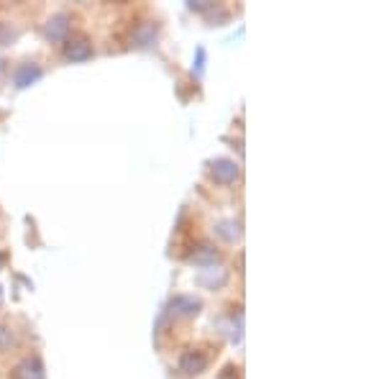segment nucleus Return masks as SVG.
<instances>
[{
    "label": "nucleus",
    "instance_id": "f257e3e1",
    "mask_svg": "<svg viewBox=\"0 0 384 379\" xmlns=\"http://www.w3.org/2000/svg\"><path fill=\"white\" fill-rule=\"evenodd\" d=\"M205 366H208V356L203 351H187L182 353V359H179V372L182 374H200L205 372Z\"/></svg>",
    "mask_w": 384,
    "mask_h": 379
},
{
    "label": "nucleus",
    "instance_id": "f03ea898",
    "mask_svg": "<svg viewBox=\"0 0 384 379\" xmlns=\"http://www.w3.org/2000/svg\"><path fill=\"white\" fill-rule=\"evenodd\" d=\"M64 57L72 62H85L92 57V44L87 39H70L64 44Z\"/></svg>",
    "mask_w": 384,
    "mask_h": 379
},
{
    "label": "nucleus",
    "instance_id": "7ed1b4c3",
    "mask_svg": "<svg viewBox=\"0 0 384 379\" xmlns=\"http://www.w3.org/2000/svg\"><path fill=\"white\" fill-rule=\"evenodd\" d=\"M210 174H213V180L220 182V185H230V182H233V180L238 177V167H236V161L218 159L215 164H213Z\"/></svg>",
    "mask_w": 384,
    "mask_h": 379
},
{
    "label": "nucleus",
    "instance_id": "20e7f679",
    "mask_svg": "<svg viewBox=\"0 0 384 379\" xmlns=\"http://www.w3.org/2000/svg\"><path fill=\"white\" fill-rule=\"evenodd\" d=\"M13 379H44V364L36 356L33 359H23L13 369Z\"/></svg>",
    "mask_w": 384,
    "mask_h": 379
},
{
    "label": "nucleus",
    "instance_id": "39448f33",
    "mask_svg": "<svg viewBox=\"0 0 384 379\" xmlns=\"http://www.w3.org/2000/svg\"><path fill=\"white\" fill-rule=\"evenodd\" d=\"M38 78H41V67L33 65V62H28V65H21L18 70H16L13 82H16V87H26V85L36 82Z\"/></svg>",
    "mask_w": 384,
    "mask_h": 379
},
{
    "label": "nucleus",
    "instance_id": "423d86ee",
    "mask_svg": "<svg viewBox=\"0 0 384 379\" xmlns=\"http://www.w3.org/2000/svg\"><path fill=\"white\" fill-rule=\"evenodd\" d=\"M169 308H172L174 315H182V318H192V315L200 313V302L192 300V297H174L169 302Z\"/></svg>",
    "mask_w": 384,
    "mask_h": 379
},
{
    "label": "nucleus",
    "instance_id": "0eeeda50",
    "mask_svg": "<svg viewBox=\"0 0 384 379\" xmlns=\"http://www.w3.org/2000/svg\"><path fill=\"white\" fill-rule=\"evenodd\" d=\"M67 31H70V16H64V14L54 16V18L49 21V26H46V36H49V39H54V41L64 39V36H67Z\"/></svg>",
    "mask_w": 384,
    "mask_h": 379
},
{
    "label": "nucleus",
    "instance_id": "6e6552de",
    "mask_svg": "<svg viewBox=\"0 0 384 379\" xmlns=\"http://www.w3.org/2000/svg\"><path fill=\"white\" fill-rule=\"evenodd\" d=\"M154 39H156V26H154V23H144V26L136 28L134 41H136L139 46H149Z\"/></svg>",
    "mask_w": 384,
    "mask_h": 379
},
{
    "label": "nucleus",
    "instance_id": "1a4fd4ad",
    "mask_svg": "<svg viewBox=\"0 0 384 379\" xmlns=\"http://www.w3.org/2000/svg\"><path fill=\"white\" fill-rule=\"evenodd\" d=\"M218 259V251L213 249L210 244H203L200 246L195 254H192V262H198V264H208V262H215Z\"/></svg>",
    "mask_w": 384,
    "mask_h": 379
},
{
    "label": "nucleus",
    "instance_id": "9d476101",
    "mask_svg": "<svg viewBox=\"0 0 384 379\" xmlns=\"http://www.w3.org/2000/svg\"><path fill=\"white\" fill-rule=\"evenodd\" d=\"M13 346V331L6 326H0V353L8 351Z\"/></svg>",
    "mask_w": 384,
    "mask_h": 379
},
{
    "label": "nucleus",
    "instance_id": "9b49d317",
    "mask_svg": "<svg viewBox=\"0 0 384 379\" xmlns=\"http://www.w3.org/2000/svg\"><path fill=\"white\" fill-rule=\"evenodd\" d=\"M0 300H3V289H0Z\"/></svg>",
    "mask_w": 384,
    "mask_h": 379
}]
</instances>
